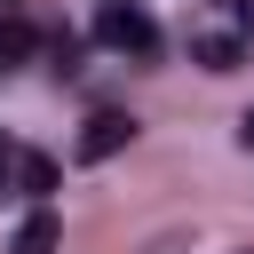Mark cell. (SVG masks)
Returning <instances> with one entry per match:
<instances>
[{
    "label": "cell",
    "instance_id": "7",
    "mask_svg": "<svg viewBox=\"0 0 254 254\" xmlns=\"http://www.w3.org/2000/svg\"><path fill=\"white\" fill-rule=\"evenodd\" d=\"M238 143H246V151H254V111H246V119H238Z\"/></svg>",
    "mask_w": 254,
    "mask_h": 254
},
{
    "label": "cell",
    "instance_id": "4",
    "mask_svg": "<svg viewBox=\"0 0 254 254\" xmlns=\"http://www.w3.org/2000/svg\"><path fill=\"white\" fill-rule=\"evenodd\" d=\"M190 56H198L206 71H238V56H246V40H238V32H206V40H190Z\"/></svg>",
    "mask_w": 254,
    "mask_h": 254
},
{
    "label": "cell",
    "instance_id": "3",
    "mask_svg": "<svg viewBox=\"0 0 254 254\" xmlns=\"http://www.w3.org/2000/svg\"><path fill=\"white\" fill-rule=\"evenodd\" d=\"M56 238H64V222H56L48 206H32V214L16 222V238H8V254H56Z\"/></svg>",
    "mask_w": 254,
    "mask_h": 254
},
{
    "label": "cell",
    "instance_id": "6",
    "mask_svg": "<svg viewBox=\"0 0 254 254\" xmlns=\"http://www.w3.org/2000/svg\"><path fill=\"white\" fill-rule=\"evenodd\" d=\"M0 56H32V32L24 24H0Z\"/></svg>",
    "mask_w": 254,
    "mask_h": 254
},
{
    "label": "cell",
    "instance_id": "5",
    "mask_svg": "<svg viewBox=\"0 0 254 254\" xmlns=\"http://www.w3.org/2000/svg\"><path fill=\"white\" fill-rule=\"evenodd\" d=\"M16 183H24L32 198H48V190H56V159H48V151H16Z\"/></svg>",
    "mask_w": 254,
    "mask_h": 254
},
{
    "label": "cell",
    "instance_id": "2",
    "mask_svg": "<svg viewBox=\"0 0 254 254\" xmlns=\"http://www.w3.org/2000/svg\"><path fill=\"white\" fill-rule=\"evenodd\" d=\"M127 143H135V119H127V111H95V119L79 127L71 159H79V167H103V159H119Z\"/></svg>",
    "mask_w": 254,
    "mask_h": 254
},
{
    "label": "cell",
    "instance_id": "1",
    "mask_svg": "<svg viewBox=\"0 0 254 254\" xmlns=\"http://www.w3.org/2000/svg\"><path fill=\"white\" fill-rule=\"evenodd\" d=\"M95 40L119 48V56H143V64L159 56V24L143 16V0H103L95 8Z\"/></svg>",
    "mask_w": 254,
    "mask_h": 254
}]
</instances>
